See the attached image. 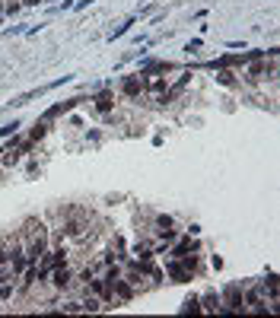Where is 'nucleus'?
<instances>
[{
    "mask_svg": "<svg viewBox=\"0 0 280 318\" xmlns=\"http://www.w3.org/2000/svg\"><path fill=\"white\" fill-rule=\"evenodd\" d=\"M166 274L172 277L175 284H185V280H191V267H188L185 261H181V258H175V261H172V264L166 267Z\"/></svg>",
    "mask_w": 280,
    "mask_h": 318,
    "instance_id": "obj_1",
    "label": "nucleus"
},
{
    "mask_svg": "<svg viewBox=\"0 0 280 318\" xmlns=\"http://www.w3.org/2000/svg\"><path fill=\"white\" fill-rule=\"evenodd\" d=\"M242 305H245V299H242V290H239V287H229V290H226V309H220V312H223V315L242 312Z\"/></svg>",
    "mask_w": 280,
    "mask_h": 318,
    "instance_id": "obj_2",
    "label": "nucleus"
},
{
    "mask_svg": "<svg viewBox=\"0 0 280 318\" xmlns=\"http://www.w3.org/2000/svg\"><path fill=\"white\" fill-rule=\"evenodd\" d=\"M42 255H45V232H39V239H35L29 245V252H26V261L35 264V261H42Z\"/></svg>",
    "mask_w": 280,
    "mask_h": 318,
    "instance_id": "obj_3",
    "label": "nucleus"
},
{
    "mask_svg": "<svg viewBox=\"0 0 280 318\" xmlns=\"http://www.w3.org/2000/svg\"><path fill=\"white\" fill-rule=\"evenodd\" d=\"M83 99H70V102H60V105H51V109L45 112V118L42 121H51V118H57V115H64V112H70V109H77Z\"/></svg>",
    "mask_w": 280,
    "mask_h": 318,
    "instance_id": "obj_4",
    "label": "nucleus"
},
{
    "mask_svg": "<svg viewBox=\"0 0 280 318\" xmlns=\"http://www.w3.org/2000/svg\"><path fill=\"white\" fill-rule=\"evenodd\" d=\"M70 280H74V277H70L67 264H60V267H51V284H54V287H60V290H64V287L70 284Z\"/></svg>",
    "mask_w": 280,
    "mask_h": 318,
    "instance_id": "obj_5",
    "label": "nucleus"
},
{
    "mask_svg": "<svg viewBox=\"0 0 280 318\" xmlns=\"http://www.w3.org/2000/svg\"><path fill=\"white\" fill-rule=\"evenodd\" d=\"M242 299H245V305H255L258 312H264V309H261V302H264V287H255V290H248Z\"/></svg>",
    "mask_w": 280,
    "mask_h": 318,
    "instance_id": "obj_6",
    "label": "nucleus"
},
{
    "mask_svg": "<svg viewBox=\"0 0 280 318\" xmlns=\"http://www.w3.org/2000/svg\"><path fill=\"white\" fill-rule=\"evenodd\" d=\"M108 287H112V293H118L121 299H134V290H131V284H125L121 277H118V280H112Z\"/></svg>",
    "mask_w": 280,
    "mask_h": 318,
    "instance_id": "obj_7",
    "label": "nucleus"
},
{
    "mask_svg": "<svg viewBox=\"0 0 280 318\" xmlns=\"http://www.w3.org/2000/svg\"><path fill=\"white\" fill-rule=\"evenodd\" d=\"M89 287H92V293H99V296H102L105 302H108V299H112V296H115V293H112V287H108V284H105V280H92V284H89Z\"/></svg>",
    "mask_w": 280,
    "mask_h": 318,
    "instance_id": "obj_8",
    "label": "nucleus"
},
{
    "mask_svg": "<svg viewBox=\"0 0 280 318\" xmlns=\"http://www.w3.org/2000/svg\"><path fill=\"white\" fill-rule=\"evenodd\" d=\"M191 252H198V242H191V239H185V242H178V245H175V252H172V258H181V255H191Z\"/></svg>",
    "mask_w": 280,
    "mask_h": 318,
    "instance_id": "obj_9",
    "label": "nucleus"
},
{
    "mask_svg": "<svg viewBox=\"0 0 280 318\" xmlns=\"http://www.w3.org/2000/svg\"><path fill=\"white\" fill-rule=\"evenodd\" d=\"M143 86H147L143 80H125V86H121V89H125V96H137Z\"/></svg>",
    "mask_w": 280,
    "mask_h": 318,
    "instance_id": "obj_10",
    "label": "nucleus"
},
{
    "mask_svg": "<svg viewBox=\"0 0 280 318\" xmlns=\"http://www.w3.org/2000/svg\"><path fill=\"white\" fill-rule=\"evenodd\" d=\"M112 96H108V92H102V96L99 99H96V109H99V112H112Z\"/></svg>",
    "mask_w": 280,
    "mask_h": 318,
    "instance_id": "obj_11",
    "label": "nucleus"
},
{
    "mask_svg": "<svg viewBox=\"0 0 280 318\" xmlns=\"http://www.w3.org/2000/svg\"><path fill=\"white\" fill-rule=\"evenodd\" d=\"M216 305H220V296H213V293H207V296H204V309H207V312H213Z\"/></svg>",
    "mask_w": 280,
    "mask_h": 318,
    "instance_id": "obj_12",
    "label": "nucleus"
},
{
    "mask_svg": "<svg viewBox=\"0 0 280 318\" xmlns=\"http://www.w3.org/2000/svg\"><path fill=\"white\" fill-rule=\"evenodd\" d=\"M181 312H194V315H198V312H201V302L191 296V299H185V309H181Z\"/></svg>",
    "mask_w": 280,
    "mask_h": 318,
    "instance_id": "obj_13",
    "label": "nucleus"
},
{
    "mask_svg": "<svg viewBox=\"0 0 280 318\" xmlns=\"http://www.w3.org/2000/svg\"><path fill=\"white\" fill-rule=\"evenodd\" d=\"M16 127H19V121H13V124H4V127H0V140H4V137H10V134L16 131Z\"/></svg>",
    "mask_w": 280,
    "mask_h": 318,
    "instance_id": "obj_14",
    "label": "nucleus"
},
{
    "mask_svg": "<svg viewBox=\"0 0 280 318\" xmlns=\"http://www.w3.org/2000/svg\"><path fill=\"white\" fill-rule=\"evenodd\" d=\"M42 137H45V121H39L32 127V140H42Z\"/></svg>",
    "mask_w": 280,
    "mask_h": 318,
    "instance_id": "obj_15",
    "label": "nucleus"
},
{
    "mask_svg": "<svg viewBox=\"0 0 280 318\" xmlns=\"http://www.w3.org/2000/svg\"><path fill=\"white\" fill-rule=\"evenodd\" d=\"M131 26H134V19H128V22H125V26H118V29L112 32V39H121V35H125V32L131 29Z\"/></svg>",
    "mask_w": 280,
    "mask_h": 318,
    "instance_id": "obj_16",
    "label": "nucleus"
},
{
    "mask_svg": "<svg viewBox=\"0 0 280 318\" xmlns=\"http://www.w3.org/2000/svg\"><path fill=\"white\" fill-rule=\"evenodd\" d=\"M64 232H67V235H80V232H83V226H80V223H67Z\"/></svg>",
    "mask_w": 280,
    "mask_h": 318,
    "instance_id": "obj_17",
    "label": "nucleus"
},
{
    "mask_svg": "<svg viewBox=\"0 0 280 318\" xmlns=\"http://www.w3.org/2000/svg\"><path fill=\"white\" fill-rule=\"evenodd\" d=\"M80 309H86V312H99V309H102V305H99V302H96V299H86V302H83V305H80Z\"/></svg>",
    "mask_w": 280,
    "mask_h": 318,
    "instance_id": "obj_18",
    "label": "nucleus"
},
{
    "mask_svg": "<svg viewBox=\"0 0 280 318\" xmlns=\"http://www.w3.org/2000/svg\"><path fill=\"white\" fill-rule=\"evenodd\" d=\"M220 83H223V86H233V83H236V77L229 74V70H223V74H220Z\"/></svg>",
    "mask_w": 280,
    "mask_h": 318,
    "instance_id": "obj_19",
    "label": "nucleus"
},
{
    "mask_svg": "<svg viewBox=\"0 0 280 318\" xmlns=\"http://www.w3.org/2000/svg\"><path fill=\"white\" fill-rule=\"evenodd\" d=\"M156 223H160V229H172V220H169V217H160Z\"/></svg>",
    "mask_w": 280,
    "mask_h": 318,
    "instance_id": "obj_20",
    "label": "nucleus"
},
{
    "mask_svg": "<svg viewBox=\"0 0 280 318\" xmlns=\"http://www.w3.org/2000/svg\"><path fill=\"white\" fill-rule=\"evenodd\" d=\"M10 293H13V290H10V284H7V280H4V287H0V299H7V296H10Z\"/></svg>",
    "mask_w": 280,
    "mask_h": 318,
    "instance_id": "obj_21",
    "label": "nucleus"
}]
</instances>
